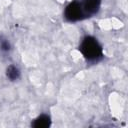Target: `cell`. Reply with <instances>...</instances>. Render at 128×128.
Instances as JSON below:
<instances>
[{"label":"cell","mask_w":128,"mask_h":128,"mask_svg":"<svg viewBox=\"0 0 128 128\" xmlns=\"http://www.w3.org/2000/svg\"><path fill=\"white\" fill-rule=\"evenodd\" d=\"M10 50H11L10 42L3 35H0V52L1 53H7Z\"/></svg>","instance_id":"6"},{"label":"cell","mask_w":128,"mask_h":128,"mask_svg":"<svg viewBox=\"0 0 128 128\" xmlns=\"http://www.w3.org/2000/svg\"><path fill=\"white\" fill-rule=\"evenodd\" d=\"M50 124H51L50 116L47 114H41L34 119L31 125L35 128H46V127H49Z\"/></svg>","instance_id":"4"},{"label":"cell","mask_w":128,"mask_h":128,"mask_svg":"<svg viewBox=\"0 0 128 128\" xmlns=\"http://www.w3.org/2000/svg\"><path fill=\"white\" fill-rule=\"evenodd\" d=\"M79 51L84 57V59L88 63L92 64L98 63L104 57L102 45L97 40V38L91 35H86L81 39Z\"/></svg>","instance_id":"1"},{"label":"cell","mask_w":128,"mask_h":128,"mask_svg":"<svg viewBox=\"0 0 128 128\" xmlns=\"http://www.w3.org/2000/svg\"><path fill=\"white\" fill-rule=\"evenodd\" d=\"M63 15H64V19L70 23H74L86 19V15L84 13L81 0L71 1L65 7Z\"/></svg>","instance_id":"2"},{"label":"cell","mask_w":128,"mask_h":128,"mask_svg":"<svg viewBox=\"0 0 128 128\" xmlns=\"http://www.w3.org/2000/svg\"><path fill=\"white\" fill-rule=\"evenodd\" d=\"M6 76L9 80L11 81H15L18 80L20 77V70L17 66L15 65H9L6 69Z\"/></svg>","instance_id":"5"},{"label":"cell","mask_w":128,"mask_h":128,"mask_svg":"<svg viewBox=\"0 0 128 128\" xmlns=\"http://www.w3.org/2000/svg\"><path fill=\"white\" fill-rule=\"evenodd\" d=\"M81 3L86 18L97 14L101 7V0H81Z\"/></svg>","instance_id":"3"}]
</instances>
